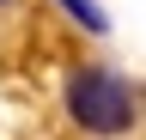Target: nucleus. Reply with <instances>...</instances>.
Wrapping results in <instances>:
<instances>
[{
    "label": "nucleus",
    "instance_id": "f257e3e1",
    "mask_svg": "<svg viewBox=\"0 0 146 140\" xmlns=\"http://www.w3.org/2000/svg\"><path fill=\"white\" fill-rule=\"evenodd\" d=\"M67 116L85 134H128L134 128V85L110 67H79L67 79Z\"/></svg>",
    "mask_w": 146,
    "mask_h": 140
},
{
    "label": "nucleus",
    "instance_id": "7ed1b4c3",
    "mask_svg": "<svg viewBox=\"0 0 146 140\" xmlns=\"http://www.w3.org/2000/svg\"><path fill=\"white\" fill-rule=\"evenodd\" d=\"M0 6H6V0H0Z\"/></svg>",
    "mask_w": 146,
    "mask_h": 140
},
{
    "label": "nucleus",
    "instance_id": "f03ea898",
    "mask_svg": "<svg viewBox=\"0 0 146 140\" xmlns=\"http://www.w3.org/2000/svg\"><path fill=\"white\" fill-rule=\"evenodd\" d=\"M61 6L73 12V25H85V31H91V37H104V31H110V19H104L98 0H61Z\"/></svg>",
    "mask_w": 146,
    "mask_h": 140
}]
</instances>
